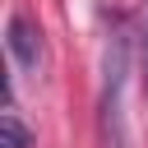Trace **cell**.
<instances>
[{
	"label": "cell",
	"mask_w": 148,
	"mask_h": 148,
	"mask_svg": "<svg viewBox=\"0 0 148 148\" xmlns=\"http://www.w3.org/2000/svg\"><path fill=\"white\" fill-rule=\"evenodd\" d=\"M130 69V23H111L106 42V79H102V148H125V116H120V83Z\"/></svg>",
	"instance_id": "6da1fadb"
},
{
	"label": "cell",
	"mask_w": 148,
	"mask_h": 148,
	"mask_svg": "<svg viewBox=\"0 0 148 148\" xmlns=\"http://www.w3.org/2000/svg\"><path fill=\"white\" fill-rule=\"evenodd\" d=\"M9 56H14L18 69H28V74L42 69V60H46V37H42L37 18H28V14H9Z\"/></svg>",
	"instance_id": "7a4b0ae2"
},
{
	"label": "cell",
	"mask_w": 148,
	"mask_h": 148,
	"mask_svg": "<svg viewBox=\"0 0 148 148\" xmlns=\"http://www.w3.org/2000/svg\"><path fill=\"white\" fill-rule=\"evenodd\" d=\"M32 143V134H28V125L14 116V106L0 116V148H28Z\"/></svg>",
	"instance_id": "3957f363"
},
{
	"label": "cell",
	"mask_w": 148,
	"mask_h": 148,
	"mask_svg": "<svg viewBox=\"0 0 148 148\" xmlns=\"http://www.w3.org/2000/svg\"><path fill=\"white\" fill-rule=\"evenodd\" d=\"M139 88H143V106H148V5H143V23H139Z\"/></svg>",
	"instance_id": "277c9868"
}]
</instances>
